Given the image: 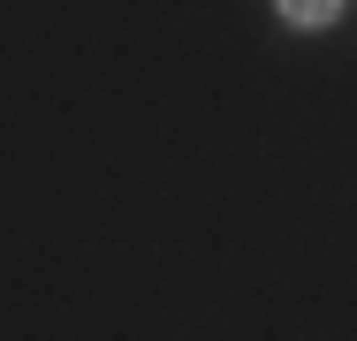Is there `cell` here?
<instances>
[{"mask_svg":"<svg viewBox=\"0 0 357 341\" xmlns=\"http://www.w3.org/2000/svg\"><path fill=\"white\" fill-rule=\"evenodd\" d=\"M335 8H342V0H282V15H289V23H327Z\"/></svg>","mask_w":357,"mask_h":341,"instance_id":"obj_1","label":"cell"}]
</instances>
